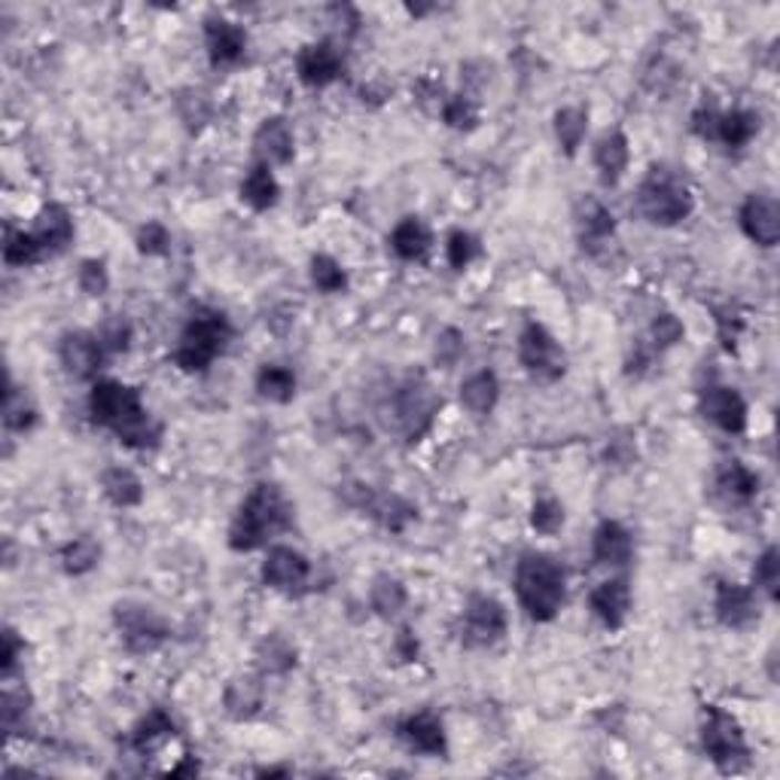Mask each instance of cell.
<instances>
[{
	"label": "cell",
	"instance_id": "6da1fadb",
	"mask_svg": "<svg viewBox=\"0 0 780 780\" xmlns=\"http://www.w3.org/2000/svg\"><path fill=\"white\" fill-rule=\"evenodd\" d=\"M89 415L98 427L110 430L125 448H156L162 439V424L153 421L141 399V391L113 378H101L89 391Z\"/></svg>",
	"mask_w": 780,
	"mask_h": 780
},
{
	"label": "cell",
	"instance_id": "7a4b0ae2",
	"mask_svg": "<svg viewBox=\"0 0 780 780\" xmlns=\"http://www.w3.org/2000/svg\"><path fill=\"white\" fill-rule=\"evenodd\" d=\"M296 525V506L277 482H260L241 500L229 525L232 553H256Z\"/></svg>",
	"mask_w": 780,
	"mask_h": 780
},
{
	"label": "cell",
	"instance_id": "3957f363",
	"mask_svg": "<svg viewBox=\"0 0 780 780\" xmlns=\"http://www.w3.org/2000/svg\"><path fill=\"white\" fill-rule=\"evenodd\" d=\"M516 598L534 622H553L567 598L565 565L546 553H525L516 565Z\"/></svg>",
	"mask_w": 780,
	"mask_h": 780
},
{
	"label": "cell",
	"instance_id": "277c9868",
	"mask_svg": "<svg viewBox=\"0 0 780 780\" xmlns=\"http://www.w3.org/2000/svg\"><path fill=\"white\" fill-rule=\"evenodd\" d=\"M635 202L637 214L644 216L647 223H652V226L661 229L680 226L696 211L692 186L686 183L683 174H677L668 165H652L647 171V178L637 186Z\"/></svg>",
	"mask_w": 780,
	"mask_h": 780
},
{
	"label": "cell",
	"instance_id": "5b68a950",
	"mask_svg": "<svg viewBox=\"0 0 780 780\" xmlns=\"http://www.w3.org/2000/svg\"><path fill=\"white\" fill-rule=\"evenodd\" d=\"M232 336H235V330L229 324L226 314L216 312V308H199L183 326L171 361L186 375L207 373L211 363L226 354Z\"/></svg>",
	"mask_w": 780,
	"mask_h": 780
},
{
	"label": "cell",
	"instance_id": "8992f818",
	"mask_svg": "<svg viewBox=\"0 0 780 780\" xmlns=\"http://www.w3.org/2000/svg\"><path fill=\"white\" fill-rule=\"evenodd\" d=\"M439 408H443V396L433 391V385L424 375H412L387 399V427L403 433L408 443H418L421 436L433 427Z\"/></svg>",
	"mask_w": 780,
	"mask_h": 780
},
{
	"label": "cell",
	"instance_id": "52a82bcc",
	"mask_svg": "<svg viewBox=\"0 0 780 780\" xmlns=\"http://www.w3.org/2000/svg\"><path fill=\"white\" fill-rule=\"evenodd\" d=\"M701 747L708 759L722 771V774H738L750 762V744L729 710L720 705H705V720H701Z\"/></svg>",
	"mask_w": 780,
	"mask_h": 780
},
{
	"label": "cell",
	"instance_id": "ba28073f",
	"mask_svg": "<svg viewBox=\"0 0 780 780\" xmlns=\"http://www.w3.org/2000/svg\"><path fill=\"white\" fill-rule=\"evenodd\" d=\"M113 625L120 631L122 647L132 656H150L165 647L171 637L169 619L141 600H120L113 607Z\"/></svg>",
	"mask_w": 780,
	"mask_h": 780
},
{
	"label": "cell",
	"instance_id": "9c48e42d",
	"mask_svg": "<svg viewBox=\"0 0 780 780\" xmlns=\"http://www.w3.org/2000/svg\"><path fill=\"white\" fill-rule=\"evenodd\" d=\"M518 363L537 385H555L567 373V354L561 342L537 321H528L518 336Z\"/></svg>",
	"mask_w": 780,
	"mask_h": 780
},
{
	"label": "cell",
	"instance_id": "30bf717a",
	"mask_svg": "<svg viewBox=\"0 0 780 780\" xmlns=\"http://www.w3.org/2000/svg\"><path fill=\"white\" fill-rule=\"evenodd\" d=\"M509 628L506 607L494 595H469L460 616V644L467 649H492Z\"/></svg>",
	"mask_w": 780,
	"mask_h": 780
},
{
	"label": "cell",
	"instance_id": "8fae6325",
	"mask_svg": "<svg viewBox=\"0 0 780 780\" xmlns=\"http://www.w3.org/2000/svg\"><path fill=\"white\" fill-rule=\"evenodd\" d=\"M108 357L110 354L101 345V338L95 333H85V330L64 333L59 342V361L73 382H92Z\"/></svg>",
	"mask_w": 780,
	"mask_h": 780
},
{
	"label": "cell",
	"instance_id": "7c38bea8",
	"mask_svg": "<svg viewBox=\"0 0 780 780\" xmlns=\"http://www.w3.org/2000/svg\"><path fill=\"white\" fill-rule=\"evenodd\" d=\"M312 579V561L293 546H272L263 561V583L284 595H300Z\"/></svg>",
	"mask_w": 780,
	"mask_h": 780
},
{
	"label": "cell",
	"instance_id": "4fadbf2b",
	"mask_svg": "<svg viewBox=\"0 0 780 780\" xmlns=\"http://www.w3.org/2000/svg\"><path fill=\"white\" fill-rule=\"evenodd\" d=\"M345 73V55L338 52L333 40H321V43H308L300 49L296 55V77L302 85L308 89H326L336 80H342Z\"/></svg>",
	"mask_w": 780,
	"mask_h": 780
},
{
	"label": "cell",
	"instance_id": "5bb4252c",
	"mask_svg": "<svg viewBox=\"0 0 780 780\" xmlns=\"http://www.w3.org/2000/svg\"><path fill=\"white\" fill-rule=\"evenodd\" d=\"M698 412H701V418L710 421L713 427H720L729 436H738V433L747 430V403L735 387H705L698 394Z\"/></svg>",
	"mask_w": 780,
	"mask_h": 780
},
{
	"label": "cell",
	"instance_id": "9a60e30c",
	"mask_svg": "<svg viewBox=\"0 0 780 780\" xmlns=\"http://www.w3.org/2000/svg\"><path fill=\"white\" fill-rule=\"evenodd\" d=\"M738 223L747 239L759 247H774L780 241V204L774 195L750 193L738 211Z\"/></svg>",
	"mask_w": 780,
	"mask_h": 780
},
{
	"label": "cell",
	"instance_id": "2e32d148",
	"mask_svg": "<svg viewBox=\"0 0 780 780\" xmlns=\"http://www.w3.org/2000/svg\"><path fill=\"white\" fill-rule=\"evenodd\" d=\"M713 612H717L720 625L732 628V631H744L759 622L757 591L741 586V583L722 579L717 583V595H713Z\"/></svg>",
	"mask_w": 780,
	"mask_h": 780
},
{
	"label": "cell",
	"instance_id": "e0dca14e",
	"mask_svg": "<svg viewBox=\"0 0 780 780\" xmlns=\"http://www.w3.org/2000/svg\"><path fill=\"white\" fill-rule=\"evenodd\" d=\"M204 47H207V59L214 68L239 64L247 52V31L232 19L207 16L204 19Z\"/></svg>",
	"mask_w": 780,
	"mask_h": 780
},
{
	"label": "cell",
	"instance_id": "ac0fdd59",
	"mask_svg": "<svg viewBox=\"0 0 780 780\" xmlns=\"http://www.w3.org/2000/svg\"><path fill=\"white\" fill-rule=\"evenodd\" d=\"M396 735L406 741L408 750H415L421 757H445L448 753V735H445L443 720L433 710L408 713L406 720L399 722Z\"/></svg>",
	"mask_w": 780,
	"mask_h": 780
},
{
	"label": "cell",
	"instance_id": "d6986e66",
	"mask_svg": "<svg viewBox=\"0 0 780 780\" xmlns=\"http://www.w3.org/2000/svg\"><path fill=\"white\" fill-rule=\"evenodd\" d=\"M253 153L269 169L290 165L296 156V134L290 129V122L284 117H269L260 122V129L253 132Z\"/></svg>",
	"mask_w": 780,
	"mask_h": 780
},
{
	"label": "cell",
	"instance_id": "ffe728a7",
	"mask_svg": "<svg viewBox=\"0 0 780 780\" xmlns=\"http://www.w3.org/2000/svg\"><path fill=\"white\" fill-rule=\"evenodd\" d=\"M588 607L610 631H619L628 622V612H631V586H628V579H604L600 586L591 588Z\"/></svg>",
	"mask_w": 780,
	"mask_h": 780
},
{
	"label": "cell",
	"instance_id": "44dd1931",
	"mask_svg": "<svg viewBox=\"0 0 780 780\" xmlns=\"http://www.w3.org/2000/svg\"><path fill=\"white\" fill-rule=\"evenodd\" d=\"M31 232H34V239L40 241V247L47 251V256H59V253L68 251L73 235H77L71 211L59 202H49L40 207V214L34 216Z\"/></svg>",
	"mask_w": 780,
	"mask_h": 780
},
{
	"label": "cell",
	"instance_id": "7402d4cb",
	"mask_svg": "<svg viewBox=\"0 0 780 780\" xmlns=\"http://www.w3.org/2000/svg\"><path fill=\"white\" fill-rule=\"evenodd\" d=\"M591 558L600 567H625L635 558V540H631V530L625 528L622 521H612L604 518L595 537H591Z\"/></svg>",
	"mask_w": 780,
	"mask_h": 780
},
{
	"label": "cell",
	"instance_id": "603a6c76",
	"mask_svg": "<svg viewBox=\"0 0 780 780\" xmlns=\"http://www.w3.org/2000/svg\"><path fill=\"white\" fill-rule=\"evenodd\" d=\"M595 169H598V178L604 186H616L622 181L625 171H628V162H631V144L625 138L622 129H610L598 138L595 144Z\"/></svg>",
	"mask_w": 780,
	"mask_h": 780
},
{
	"label": "cell",
	"instance_id": "cb8c5ba5",
	"mask_svg": "<svg viewBox=\"0 0 780 780\" xmlns=\"http://www.w3.org/2000/svg\"><path fill=\"white\" fill-rule=\"evenodd\" d=\"M433 247V232L421 216H403L391 232V251L403 263H421Z\"/></svg>",
	"mask_w": 780,
	"mask_h": 780
},
{
	"label": "cell",
	"instance_id": "d4e9b609",
	"mask_svg": "<svg viewBox=\"0 0 780 780\" xmlns=\"http://www.w3.org/2000/svg\"><path fill=\"white\" fill-rule=\"evenodd\" d=\"M577 232H579V244H583V251L598 253L600 247H607V244L612 241V235H616V216H612L600 202L588 199L577 216Z\"/></svg>",
	"mask_w": 780,
	"mask_h": 780
},
{
	"label": "cell",
	"instance_id": "484cf974",
	"mask_svg": "<svg viewBox=\"0 0 780 780\" xmlns=\"http://www.w3.org/2000/svg\"><path fill=\"white\" fill-rule=\"evenodd\" d=\"M361 506L382 525V528L394 530V534L406 530L408 521L418 518V509L408 504V500H403L399 494H373L369 488H363Z\"/></svg>",
	"mask_w": 780,
	"mask_h": 780
},
{
	"label": "cell",
	"instance_id": "4316f807",
	"mask_svg": "<svg viewBox=\"0 0 780 780\" xmlns=\"http://www.w3.org/2000/svg\"><path fill=\"white\" fill-rule=\"evenodd\" d=\"M717 492L735 506L750 504V500H757L759 494V473L747 467L744 460L732 457L717 469Z\"/></svg>",
	"mask_w": 780,
	"mask_h": 780
},
{
	"label": "cell",
	"instance_id": "83f0119b",
	"mask_svg": "<svg viewBox=\"0 0 780 780\" xmlns=\"http://www.w3.org/2000/svg\"><path fill=\"white\" fill-rule=\"evenodd\" d=\"M500 403V378L494 369H479L464 378L460 385V406L467 408L469 415L476 418H485L492 415L494 408Z\"/></svg>",
	"mask_w": 780,
	"mask_h": 780
},
{
	"label": "cell",
	"instance_id": "f1b7e54d",
	"mask_svg": "<svg viewBox=\"0 0 780 780\" xmlns=\"http://www.w3.org/2000/svg\"><path fill=\"white\" fill-rule=\"evenodd\" d=\"M101 494L117 509H134L144 504V482L129 467H108L101 473Z\"/></svg>",
	"mask_w": 780,
	"mask_h": 780
},
{
	"label": "cell",
	"instance_id": "f546056e",
	"mask_svg": "<svg viewBox=\"0 0 780 780\" xmlns=\"http://www.w3.org/2000/svg\"><path fill=\"white\" fill-rule=\"evenodd\" d=\"M253 659L263 677H284L296 668V647L290 644L284 635H265L256 649H253Z\"/></svg>",
	"mask_w": 780,
	"mask_h": 780
},
{
	"label": "cell",
	"instance_id": "4dcf8cb0",
	"mask_svg": "<svg viewBox=\"0 0 780 780\" xmlns=\"http://www.w3.org/2000/svg\"><path fill=\"white\" fill-rule=\"evenodd\" d=\"M277 199H281V186H277L275 171L269 169L265 162H256L241 181V202L263 214L269 207H275Z\"/></svg>",
	"mask_w": 780,
	"mask_h": 780
},
{
	"label": "cell",
	"instance_id": "1f68e13d",
	"mask_svg": "<svg viewBox=\"0 0 780 780\" xmlns=\"http://www.w3.org/2000/svg\"><path fill=\"white\" fill-rule=\"evenodd\" d=\"M223 708L232 720H251L263 708V683L260 677H235L223 692Z\"/></svg>",
	"mask_w": 780,
	"mask_h": 780
},
{
	"label": "cell",
	"instance_id": "d6a6232c",
	"mask_svg": "<svg viewBox=\"0 0 780 780\" xmlns=\"http://www.w3.org/2000/svg\"><path fill=\"white\" fill-rule=\"evenodd\" d=\"M757 134H759V113H753V110L735 108L720 113V122H717V141L729 146V150H744Z\"/></svg>",
	"mask_w": 780,
	"mask_h": 780
},
{
	"label": "cell",
	"instance_id": "836d02e7",
	"mask_svg": "<svg viewBox=\"0 0 780 780\" xmlns=\"http://www.w3.org/2000/svg\"><path fill=\"white\" fill-rule=\"evenodd\" d=\"M256 394L277 403V406H287L296 396V373L290 366H277V363H265L256 373Z\"/></svg>",
	"mask_w": 780,
	"mask_h": 780
},
{
	"label": "cell",
	"instance_id": "e575fe53",
	"mask_svg": "<svg viewBox=\"0 0 780 780\" xmlns=\"http://www.w3.org/2000/svg\"><path fill=\"white\" fill-rule=\"evenodd\" d=\"M59 558L61 570H64L68 577H85V574H92L98 567V561H101V543H98L95 537H89V534L73 537L71 543L61 546Z\"/></svg>",
	"mask_w": 780,
	"mask_h": 780
},
{
	"label": "cell",
	"instance_id": "d590c367",
	"mask_svg": "<svg viewBox=\"0 0 780 780\" xmlns=\"http://www.w3.org/2000/svg\"><path fill=\"white\" fill-rule=\"evenodd\" d=\"M588 132V110L583 104H567L555 113V138L567 156H577Z\"/></svg>",
	"mask_w": 780,
	"mask_h": 780
},
{
	"label": "cell",
	"instance_id": "8d00e7d4",
	"mask_svg": "<svg viewBox=\"0 0 780 780\" xmlns=\"http://www.w3.org/2000/svg\"><path fill=\"white\" fill-rule=\"evenodd\" d=\"M47 251L40 247V241L34 239V232L28 229H7V241H3V263L10 269H31V265L43 263Z\"/></svg>",
	"mask_w": 780,
	"mask_h": 780
},
{
	"label": "cell",
	"instance_id": "74e56055",
	"mask_svg": "<svg viewBox=\"0 0 780 780\" xmlns=\"http://www.w3.org/2000/svg\"><path fill=\"white\" fill-rule=\"evenodd\" d=\"M174 735H178L174 720H171L169 713H165L162 708H153L150 713H146L144 720L134 726L132 747L138 750V753H150L153 747H159L162 741H169V738H174Z\"/></svg>",
	"mask_w": 780,
	"mask_h": 780
},
{
	"label": "cell",
	"instance_id": "f35d334b",
	"mask_svg": "<svg viewBox=\"0 0 780 780\" xmlns=\"http://www.w3.org/2000/svg\"><path fill=\"white\" fill-rule=\"evenodd\" d=\"M406 600H408L406 586H403L396 577H391V574H378V577L373 579V586H369V607H373L382 619H394L396 612H403Z\"/></svg>",
	"mask_w": 780,
	"mask_h": 780
},
{
	"label": "cell",
	"instance_id": "ab89813d",
	"mask_svg": "<svg viewBox=\"0 0 780 780\" xmlns=\"http://www.w3.org/2000/svg\"><path fill=\"white\" fill-rule=\"evenodd\" d=\"M37 424V406L31 403V396L12 385V378H7V391H3V427L12 433H28Z\"/></svg>",
	"mask_w": 780,
	"mask_h": 780
},
{
	"label": "cell",
	"instance_id": "60d3db41",
	"mask_svg": "<svg viewBox=\"0 0 780 780\" xmlns=\"http://www.w3.org/2000/svg\"><path fill=\"white\" fill-rule=\"evenodd\" d=\"M308 275H312V284L321 293H342V290L348 287V272H345V265L338 263L336 256H330V253H314L312 263H308Z\"/></svg>",
	"mask_w": 780,
	"mask_h": 780
},
{
	"label": "cell",
	"instance_id": "b9f144b4",
	"mask_svg": "<svg viewBox=\"0 0 780 780\" xmlns=\"http://www.w3.org/2000/svg\"><path fill=\"white\" fill-rule=\"evenodd\" d=\"M0 705H3V708H0V717H3V729H7V735H10V738L24 735L28 720H31V692H28V689L7 686Z\"/></svg>",
	"mask_w": 780,
	"mask_h": 780
},
{
	"label": "cell",
	"instance_id": "7bdbcfd3",
	"mask_svg": "<svg viewBox=\"0 0 780 780\" xmlns=\"http://www.w3.org/2000/svg\"><path fill=\"white\" fill-rule=\"evenodd\" d=\"M482 256V241L467 229H452L445 239V260L455 272H464Z\"/></svg>",
	"mask_w": 780,
	"mask_h": 780
},
{
	"label": "cell",
	"instance_id": "ee69618b",
	"mask_svg": "<svg viewBox=\"0 0 780 780\" xmlns=\"http://www.w3.org/2000/svg\"><path fill=\"white\" fill-rule=\"evenodd\" d=\"M439 113H443L445 125L455 132H473L479 125V104L469 95H448Z\"/></svg>",
	"mask_w": 780,
	"mask_h": 780
},
{
	"label": "cell",
	"instance_id": "f6af8a7d",
	"mask_svg": "<svg viewBox=\"0 0 780 780\" xmlns=\"http://www.w3.org/2000/svg\"><path fill=\"white\" fill-rule=\"evenodd\" d=\"M686 326L680 324V317L671 312L659 314L652 324H649L647 342H649V354H661V351L673 348L677 342H683Z\"/></svg>",
	"mask_w": 780,
	"mask_h": 780
},
{
	"label": "cell",
	"instance_id": "bcb514c9",
	"mask_svg": "<svg viewBox=\"0 0 780 780\" xmlns=\"http://www.w3.org/2000/svg\"><path fill=\"white\" fill-rule=\"evenodd\" d=\"M565 506L555 497H537V504L530 506V528L543 534V537H555L558 530L565 528Z\"/></svg>",
	"mask_w": 780,
	"mask_h": 780
},
{
	"label": "cell",
	"instance_id": "7dc6e473",
	"mask_svg": "<svg viewBox=\"0 0 780 780\" xmlns=\"http://www.w3.org/2000/svg\"><path fill=\"white\" fill-rule=\"evenodd\" d=\"M753 586L757 591H762L769 600L780 598V553L778 546H769L766 553L757 558L753 567Z\"/></svg>",
	"mask_w": 780,
	"mask_h": 780
},
{
	"label": "cell",
	"instance_id": "c3c4849f",
	"mask_svg": "<svg viewBox=\"0 0 780 780\" xmlns=\"http://www.w3.org/2000/svg\"><path fill=\"white\" fill-rule=\"evenodd\" d=\"M98 338H101V345H104V351L108 354H125V351L132 348V324L122 317V314H110L108 321L101 324V330L95 333Z\"/></svg>",
	"mask_w": 780,
	"mask_h": 780
},
{
	"label": "cell",
	"instance_id": "681fc988",
	"mask_svg": "<svg viewBox=\"0 0 780 780\" xmlns=\"http://www.w3.org/2000/svg\"><path fill=\"white\" fill-rule=\"evenodd\" d=\"M134 244H138V251L144 253V256H169L171 251L169 226H165V223H159V220H146L144 226L138 229Z\"/></svg>",
	"mask_w": 780,
	"mask_h": 780
},
{
	"label": "cell",
	"instance_id": "f907efd6",
	"mask_svg": "<svg viewBox=\"0 0 780 780\" xmlns=\"http://www.w3.org/2000/svg\"><path fill=\"white\" fill-rule=\"evenodd\" d=\"M77 284H80V290H83L85 296H92V300L104 296L110 290V275L104 260H83L80 269H77Z\"/></svg>",
	"mask_w": 780,
	"mask_h": 780
},
{
	"label": "cell",
	"instance_id": "816d5d0a",
	"mask_svg": "<svg viewBox=\"0 0 780 780\" xmlns=\"http://www.w3.org/2000/svg\"><path fill=\"white\" fill-rule=\"evenodd\" d=\"M464 348H467V342H464V333L460 330H455V326H445L443 333L436 336V363L443 366V369H452L460 357H464Z\"/></svg>",
	"mask_w": 780,
	"mask_h": 780
},
{
	"label": "cell",
	"instance_id": "f5cc1de1",
	"mask_svg": "<svg viewBox=\"0 0 780 780\" xmlns=\"http://www.w3.org/2000/svg\"><path fill=\"white\" fill-rule=\"evenodd\" d=\"M717 122H720V110L713 104H701V108L692 113V132L701 138V141H717Z\"/></svg>",
	"mask_w": 780,
	"mask_h": 780
},
{
	"label": "cell",
	"instance_id": "db71d44e",
	"mask_svg": "<svg viewBox=\"0 0 780 780\" xmlns=\"http://www.w3.org/2000/svg\"><path fill=\"white\" fill-rule=\"evenodd\" d=\"M24 652V644L19 640V635L12 631V628H3V652H0V671H3V677H10L12 671H16V665H19V656Z\"/></svg>",
	"mask_w": 780,
	"mask_h": 780
},
{
	"label": "cell",
	"instance_id": "11a10c76",
	"mask_svg": "<svg viewBox=\"0 0 780 780\" xmlns=\"http://www.w3.org/2000/svg\"><path fill=\"white\" fill-rule=\"evenodd\" d=\"M396 652H399V659L403 661L418 659V640L412 635V628H403V631H399V637H396Z\"/></svg>",
	"mask_w": 780,
	"mask_h": 780
}]
</instances>
